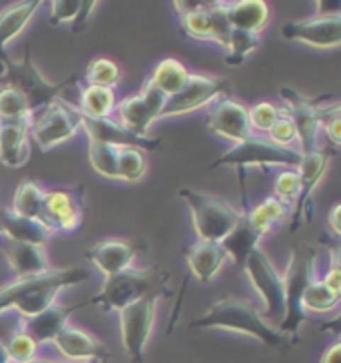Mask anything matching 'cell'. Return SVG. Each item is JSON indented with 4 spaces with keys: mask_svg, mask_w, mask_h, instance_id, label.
Wrapping results in <instances>:
<instances>
[{
    "mask_svg": "<svg viewBox=\"0 0 341 363\" xmlns=\"http://www.w3.org/2000/svg\"><path fill=\"white\" fill-rule=\"evenodd\" d=\"M184 34L198 43H213L212 2L203 0H184L174 2Z\"/></svg>",
    "mask_w": 341,
    "mask_h": 363,
    "instance_id": "26",
    "label": "cell"
},
{
    "mask_svg": "<svg viewBox=\"0 0 341 363\" xmlns=\"http://www.w3.org/2000/svg\"><path fill=\"white\" fill-rule=\"evenodd\" d=\"M148 296H172L170 274L160 267H128L112 278L104 279V286L96 296L88 299V306H100L106 311H120L134 301Z\"/></svg>",
    "mask_w": 341,
    "mask_h": 363,
    "instance_id": "2",
    "label": "cell"
},
{
    "mask_svg": "<svg viewBox=\"0 0 341 363\" xmlns=\"http://www.w3.org/2000/svg\"><path fill=\"white\" fill-rule=\"evenodd\" d=\"M279 112L281 110L274 104H269V102H257L252 108H247V122H250L252 132L256 130L259 134H267L279 118Z\"/></svg>",
    "mask_w": 341,
    "mask_h": 363,
    "instance_id": "43",
    "label": "cell"
},
{
    "mask_svg": "<svg viewBox=\"0 0 341 363\" xmlns=\"http://www.w3.org/2000/svg\"><path fill=\"white\" fill-rule=\"evenodd\" d=\"M184 257L188 269L194 278L198 279L200 284H210L218 272L222 269L225 262H228V254L222 247V244L218 242H203L198 240L196 244L184 250Z\"/></svg>",
    "mask_w": 341,
    "mask_h": 363,
    "instance_id": "23",
    "label": "cell"
},
{
    "mask_svg": "<svg viewBox=\"0 0 341 363\" xmlns=\"http://www.w3.org/2000/svg\"><path fill=\"white\" fill-rule=\"evenodd\" d=\"M340 218H341V203H333L328 214V225L330 230L333 232V235L341 234V225H340Z\"/></svg>",
    "mask_w": 341,
    "mask_h": 363,
    "instance_id": "48",
    "label": "cell"
},
{
    "mask_svg": "<svg viewBox=\"0 0 341 363\" xmlns=\"http://www.w3.org/2000/svg\"><path fill=\"white\" fill-rule=\"evenodd\" d=\"M40 4H43L40 0H26V2H16L0 12V58L6 56L9 44L33 21Z\"/></svg>",
    "mask_w": 341,
    "mask_h": 363,
    "instance_id": "27",
    "label": "cell"
},
{
    "mask_svg": "<svg viewBox=\"0 0 341 363\" xmlns=\"http://www.w3.org/2000/svg\"><path fill=\"white\" fill-rule=\"evenodd\" d=\"M80 130L78 108L66 104L62 98H56L52 104L30 118V134L43 152L52 150L66 140L74 138Z\"/></svg>",
    "mask_w": 341,
    "mask_h": 363,
    "instance_id": "9",
    "label": "cell"
},
{
    "mask_svg": "<svg viewBox=\"0 0 341 363\" xmlns=\"http://www.w3.org/2000/svg\"><path fill=\"white\" fill-rule=\"evenodd\" d=\"M44 190L33 180H24L18 184L14 198H12V212L22 218H34L38 220L40 206H43Z\"/></svg>",
    "mask_w": 341,
    "mask_h": 363,
    "instance_id": "34",
    "label": "cell"
},
{
    "mask_svg": "<svg viewBox=\"0 0 341 363\" xmlns=\"http://www.w3.org/2000/svg\"><path fill=\"white\" fill-rule=\"evenodd\" d=\"M244 274L250 278L257 296L264 301V311H259L262 320L277 328L286 315V296H284V279L269 262L266 252L257 247L245 264Z\"/></svg>",
    "mask_w": 341,
    "mask_h": 363,
    "instance_id": "7",
    "label": "cell"
},
{
    "mask_svg": "<svg viewBox=\"0 0 341 363\" xmlns=\"http://www.w3.org/2000/svg\"><path fill=\"white\" fill-rule=\"evenodd\" d=\"M88 306L86 301L82 303H74V306H62V303H52L48 310L43 313L28 318V320H21V330L26 331L34 342L38 345L43 343H52L54 337L60 333V330L68 323V318L74 313L76 310Z\"/></svg>",
    "mask_w": 341,
    "mask_h": 363,
    "instance_id": "22",
    "label": "cell"
},
{
    "mask_svg": "<svg viewBox=\"0 0 341 363\" xmlns=\"http://www.w3.org/2000/svg\"><path fill=\"white\" fill-rule=\"evenodd\" d=\"M84 218V196L82 188L50 190L44 192L38 220L50 232H76Z\"/></svg>",
    "mask_w": 341,
    "mask_h": 363,
    "instance_id": "14",
    "label": "cell"
},
{
    "mask_svg": "<svg viewBox=\"0 0 341 363\" xmlns=\"http://www.w3.org/2000/svg\"><path fill=\"white\" fill-rule=\"evenodd\" d=\"M228 21L235 30L259 34L269 22V6L264 0H240L228 2Z\"/></svg>",
    "mask_w": 341,
    "mask_h": 363,
    "instance_id": "28",
    "label": "cell"
},
{
    "mask_svg": "<svg viewBox=\"0 0 341 363\" xmlns=\"http://www.w3.org/2000/svg\"><path fill=\"white\" fill-rule=\"evenodd\" d=\"M194 330H224L234 333H244L259 343L274 350H286L294 345L291 340L281 335L276 328L262 320L259 310L254 303L237 298H222L213 301L202 318L190 323Z\"/></svg>",
    "mask_w": 341,
    "mask_h": 363,
    "instance_id": "1",
    "label": "cell"
},
{
    "mask_svg": "<svg viewBox=\"0 0 341 363\" xmlns=\"http://www.w3.org/2000/svg\"><path fill=\"white\" fill-rule=\"evenodd\" d=\"M4 345H6V352H9L12 363H30L38 357V343L21 328L12 333L4 342Z\"/></svg>",
    "mask_w": 341,
    "mask_h": 363,
    "instance_id": "42",
    "label": "cell"
},
{
    "mask_svg": "<svg viewBox=\"0 0 341 363\" xmlns=\"http://www.w3.org/2000/svg\"><path fill=\"white\" fill-rule=\"evenodd\" d=\"M315 257L318 252L309 244H298L289 254L286 274L284 279V296H286V315L276 330L286 335L288 340L298 342L299 325L306 320V311L301 308V298L313 281V272H315Z\"/></svg>",
    "mask_w": 341,
    "mask_h": 363,
    "instance_id": "4",
    "label": "cell"
},
{
    "mask_svg": "<svg viewBox=\"0 0 341 363\" xmlns=\"http://www.w3.org/2000/svg\"><path fill=\"white\" fill-rule=\"evenodd\" d=\"M299 162H301V154L296 148H281L267 138H252L237 142L232 148L224 152L216 162H212L208 168L216 170V168H237L244 170L250 166H262V168H272V166H279V168H288V170H298Z\"/></svg>",
    "mask_w": 341,
    "mask_h": 363,
    "instance_id": "6",
    "label": "cell"
},
{
    "mask_svg": "<svg viewBox=\"0 0 341 363\" xmlns=\"http://www.w3.org/2000/svg\"><path fill=\"white\" fill-rule=\"evenodd\" d=\"M160 299V296H148L118 311L120 342L130 363H144L146 345L154 328L156 308Z\"/></svg>",
    "mask_w": 341,
    "mask_h": 363,
    "instance_id": "8",
    "label": "cell"
},
{
    "mask_svg": "<svg viewBox=\"0 0 341 363\" xmlns=\"http://www.w3.org/2000/svg\"><path fill=\"white\" fill-rule=\"evenodd\" d=\"M331 156H333V152L325 148H318L311 154L301 156V162L298 166L299 192L296 198V206L291 210V222H289L291 232H296L303 222L311 220V198H313V192L318 190L321 178L328 172Z\"/></svg>",
    "mask_w": 341,
    "mask_h": 363,
    "instance_id": "15",
    "label": "cell"
},
{
    "mask_svg": "<svg viewBox=\"0 0 341 363\" xmlns=\"http://www.w3.org/2000/svg\"><path fill=\"white\" fill-rule=\"evenodd\" d=\"M320 363H341V343H331L330 347L323 352V355H321Z\"/></svg>",
    "mask_w": 341,
    "mask_h": 363,
    "instance_id": "49",
    "label": "cell"
},
{
    "mask_svg": "<svg viewBox=\"0 0 341 363\" xmlns=\"http://www.w3.org/2000/svg\"><path fill=\"white\" fill-rule=\"evenodd\" d=\"M0 235L12 240V242H22V244H33V246H46L52 232L34 218H22L16 216L9 208H0Z\"/></svg>",
    "mask_w": 341,
    "mask_h": 363,
    "instance_id": "25",
    "label": "cell"
},
{
    "mask_svg": "<svg viewBox=\"0 0 341 363\" xmlns=\"http://www.w3.org/2000/svg\"><path fill=\"white\" fill-rule=\"evenodd\" d=\"M78 112L88 118H110V114L116 110V94L114 88H102V86H86L80 90L78 100Z\"/></svg>",
    "mask_w": 341,
    "mask_h": 363,
    "instance_id": "31",
    "label": "cell"
},
{
    "mask_svg": "<svg viewBox=\"0 0 341 363\" xmlns=\"http://www.w3.org/2000/svg\"><path fill=\"white\" fill-rule=\"evenodd\" d=\"M138 252V246L130 240H104L94 244L84 256L92 266L104 274V278H112L132 267V262L136 259Z\"/></svg>",
    "mask_w": 341,
    "mask_h": 363,
    "instance_id": "20",
    "label": "cell"
},
{
    "mask_svg": "<svg viewBox=\"0 0 341 363\" xmlns=\"http://www.w3.org/2000/svg\"><path fill=\"white\" fill-rule=\"evenodd\" d=\"M148 170V162L144 152L138 148H120L118 150L116 160V174L118 180L136 184L144 178V174Z\"/></svg>",
    "mask_w": 341,
    "mask_h": 363,
    "instance_id": "38",
    "label": "cell"
},
{
    "mask_svg": "<svg viewBox=\"0 0 341 363\" xmlns=\"http://www.w3.org/2000/svg\"><path fill=\"white\" fill-rule=\"evenodd\" d=\"M321 126H323V132H325L328 140L337 148L341 144L340 106L325 108V114H323V120H321Z\"/></svg>",
    "mask_w": 341,
    "mask_h": 363,
    "instance_id": "46",
    "label": "cell"
},
{
    "mask_svg": "<svg viewBox=\"0 0 341 363\" xmlns=\"http://www.w3.org/2000/svg\"><path fill=\"white\" fill-rule=\"evenodd\" d=\"M341 291L331 289L328 284H323L321 279H313L306 289L303 298H301V308L303 311H313V313H325L337 308L340 303Z\"/></svg>",
    "mask_w": 341,
    "mask_h": 363,
    "instance_id": "35",
    "label": "cell"
},
{
    "mask_svg": "<svg viewBox=\"0 0 341 363\" xmlns=\"http://www.w3.org/2000/svg\"><path fill=\"white\" fill-rule=\"evenodd\" d=\"M0 120H30L26 98L12 86H0Z\"/></svg>",
    "mask_w": 341,
    "mask_h": 363,
    "instance_id": "41",
    "label": "cell"
},
{
    "mask_svg": "<svg viewBox=\"0 0 341 363\" xmlns=\"http://www.w3.org/2000/svg\"><path fill=\"white\" fill-rule=\"evenodd\" d=\"M96 6V0H54L50 2V22L54 26L70 24L72 33H82Z\"/></svg>",
    "mask_w": 341,
    "mask_h": 363,
    "instance_id": "30",
    "label": "cell"
},
{
    "mask_svg": "<svg viewBox=\"0 0 341 363\" xmlns=\"http://www.w3.org/2000/svg\"><path fill=\"white\" fill-rule=\"evenodd\" d=\"M80 128L84 130L90 142L108 144V146H116V148H138L142 152H154L162 146L160 138L136 136L110 118L94 120V118L80 114Z\"/></svg>",
    "mask_w": 341,
    "mask_h": 363,
    "instance_id": "16",
    "label": "cell"
},
{
    "mask_svg": "<svg viewBox=\"0 0 341 363\" xmlns=\"http://www.w3.org/2000/svg\"><path fill=\"white\" fill-rule=\"evenodd\" d=\"M259 242H262V235L257 234L256 230L250 225L244 214L242 220L237 222V225L232 230V234L222 242V247L228 254V259H232L235 266L240 267V272H244L247 259L256 252Z\"/></svg>",
    "mask_w": 341,
    "mask_h": 363,
    "instance_id": "29",
    "label": "cell"
},
{
    "mask_svg": "<svg viewBox=\"0 0 341 363\" xmlns=\"http://www.w3.org/2000/svg\"><path fill=\"white\" fill-rule=\"evenodd\" d=\"M90 363H100V362H90Z\"/></svg>",
    "mask_w": 341,
    "mask_h": 363,
    "instance_id": "52",
    "label": "cell"
},
{
    "mask_svg": "<svg viewBox=\"0 0 341 363\" xmlns=\"http://www.w3.org/2000/svg\"><path fill=\"white\" fill-rule=\"evenodd\" d=\"M208 130L220 136V138L230 140V142H244L252 138V128L247 122V108L242 106L232 98H220L208 112L206 120Z\"/></svg>",
    "mask_w": 341,
    "mask_h": 363,
    "instance_id": "18",
    "label": "cell"
},
{
    "mask_svg": "<svg viewBox=\"0 0 341 363\" xmlns=\"http://www.w3.org/2000/svg\"><path fill=\"white\" fill-rule=\"evenodd\" d=\"M60 289L62 288H56V286L38 289V291H34L30 296H24L22 299H18L9 311H12V313H14L16 318H21V320L34 318V315L43 313L44 310H48L52 303H56V298H58Z\"/></svg>",
    "mask_w": 341,
    "mask_h": 363,
    "instance_id": "37",
    "label": "cell"
},
{
    "mask_svg": "<svg viewBox=\"0 0 341 363\" xmlns=\"http://www.w3.org/2000/svg\"><path fill=\"white\" fill-rule=\"evenodd\" d=\"M262 46V36L256 33H245L232 28L228 44H225L224 62L228 66H240L252 52Z\"/></svg>",
    "mask_w": 341,
    "mask_h": 363,
    "instance_id": "36",
    "label": "cell"
},
{
    "mask_svg": "<svg viewBox=\"0 0 341 363\" xmlns=\"http://www.w3.org/2000/svg\"><path fill=\"white\" fill-rule=\"evenodd\" d=\"M86 84L102 86V88H114L120 80V66L110 58H94L86 68Z\"/></svg>",
    "mask_w": 341,
    "mask_h": 363,
    "instance_id": "40",
    "label": "cell"
},
{
    "mask_svg": "<svg viewBox=\"0 0 341 363\" xmlns=\"http://www.w3.org/2000/svg\"><path fill=\"white\" fill-rule=\"evenodd\" d=\"M76 78L65 80L52 84L48 82L40 70L34 66L33 54H30V44H24V54L21 62H12L9 56L0 58V86H12L21 92L28 102L30 118L43 112L48 104H52L56 98L65 92L68 86H74Z\"/></svg>",
    "mask_w": 341,
    "mask_h": 363,
    "instance_id": "3",
    "label": "cell"
},
{
    "mask_svg": "<svg viewBox=\"0 0 341 363\" xmlns=\"http://www.w3.org/2000/svg\"><path fill=\"white\" fill-rule=\"evenodd\" d=\"M232 92V84L225 78L218 76L190 74L188 82L176 94L166 98V104L162 108L160 120L190 114L194 110L218 102L220 98Z\"/></svg>",
    "mask_w": 341,
    "mask_h": 363,
    "instance_id": "10",
    "label": "cell"
},
{
    "mask_svg": "<svg viewBox=\"0 0 341 363\" xmlns=\"http://www.w3.org/2000/svg\"><path fill=\"white\" fill-rule=\"evenodd\" d=\"M2 252L6 256V262L11 264L12 272L16 274V278L38 276L52 269L43 246L22 244V242H12V240L2 238Z\"/></svg>",
    "mask_w": 341,
    "mask_h": 363,
    "instance_id": "24",
    "label": "cell"
},
{
    "mask_svg": "<svg viewBox=\"0 0 341 363\" xmlns=\"http://www.w3.org/2000/svg\"><path fill=\"white\" fill-rule=\"evenodd\" d=\"M188 78H190V72H188L186 65H181L176 58H166L154 68V72L148 80L160 90L164 96L168 98L176 94L178 90H181L184 84L188 82Z\"/></svg>",
    "mask_w": 341,
    "mask_h": 363,
    "instance_id": "32",
    "label": "cell"
},
{
    "mask_svg": "<svg viewBox=\"0 0 341 363\" xmlns=\"http://www.w3.org/2000/svg\"><path fill=\"white\" fill-rule=\"evenodd\" d=\"M30 363H70V362H54V359H38V357H36V359Z\"/></svg>",
    "mask_w": 341,
    "mask_h": 363,
    "instance_id": "51",
    "label": "cell"
},
{
    "mask_svg": "<svg viewBox=\"0 0 341 363\" xmlns=\"http://www.w3.org/2000/svg\"><path fill=\"white\" fill-rule=\"evenodd\" d=\"M274 192H276L277 200L284 203H291L298 198L299 192V176L298 170H281L276 176V184H274Z\"/></svg>",
    "mask_w": 341,
    "mask_h": 363,
    "instance_id": "45",
    "label": "cell"
},
{
    "mask_svg": "<svg viewBox=\"0 0 341 363\" xmlns=\"http://www.w3.org/2000/svg\"><path fill=\"white\" fill-rule=\"evenodd\" d=\"M118 150L120 148H116V146L98 144V142H90L88 140V160L92 164L94 172H98L104 178H110V180H118Z\"/></svg>",
    "mask_w": 341,
    "mask_h": 363,
    "instance_id": "39",
    "label": "cell"
},
{
    "mask_svg": "<svg viewBox=\"0 0 341 363\" xmlns=\"http://www.w3.org/2000/svg\"><path fill=\"white\" fill-rule=\"evenodd\" d=\"M30 120H0V162L6 168H22L30 158Z\"/></svg>",
    "mask_w": 341,
    "mask_h": 363,
    "instance_id": "21",
    "label": "cell"
},
{
    "mask_svg": "<svg viewBox=\"0 0 341 363\" xmlns=\"http://www.w3.org/2000/svg\"><path fill=\"white\" fill-rule=\"evenodd\" d=\"M267 140L281 146V148H294L291 144L298 142V134H296V128H294V124H291V120L286 112H279L276 124L267 132Z\"/></svg>",
    "mask_w": 341,
    "mask_h": 363,
    "instance_id": "44",
    "label": "cell"
},
{
    "mask_svg": "<svg viewBox=\"0 0 341 363\" xmlns=\"http://www.w3.org/2000/svg\"><path fill=\"white\" fill-rule=\"evenodd\" d=\"M279 96L284 98L286 106H288V114L296 134H298L299 154L306 156L320 148L318 140H320V128L325 108L320 106L318 100H309V98L301 96L294 88H281Z\"/></svg>",
    "mask_w": 341,
    "mask_h": 363,
    "instance_id": "11",
    "label": "cell"
},
{
    "mask_svg": "<svg viewBox=\"0 0 341 363\" xmlns=\"http://www.w3.org/2000/svg\"><path fill=\"white\" fill-rule=\"evenodd\" d=\"M54 347L65 357V362L70 363H104L110 359V352L102 342L88 331L80 330L76 325H68L60 330V333L54 337Z\"/></svg>",
    "mask_w": 341,
    "mask_h": 363,
    "instance_id": "19",
    "label": "cell"
},
{
    "mask_svg": "<svg viewBox=\"0 0 341 363\" xmlns=\"http://www.w3.org/2000/svg\"><path fill=\"white\" fill-rule=\"evenodd\" d=\"M318 14L315 16H340L341 2L340 0H328V2H318Z\"/></svg>",
    "mask_w": 341,
    "mask_h": 363,
    "instance_id": "47",
    "label": "cell"
},
{
    "mask_svg": "<svg viewBox=\"0 0 341 363\" xmlns=\"http://www.w3.org/2000/svg\"><path fill=\"white\" fill-rule=\"evenodd\" d=\"M0 363H12L11 357H9V352H6V345L0 340Z\"/></svg>",
    "mask_w": 341,
    "mask_h": 363,
    "instance_id": "50",
    "label": "cell"
},
{
    "mask_svg": "<svg viewBox=\"0 0 341 363\" xmlns=\"http://www.w3.org/2000/svg\"><path fill=\"white\" fill-rule=\"evenodd\" d=\"M178 196L192 214L194 232L198 235V240H203V242L222 244L244 216L242 212H237L234 206L224 202L222 198L198 192L192 188H180Z\"/></svg>",
    "mask_w": 341,
    "mask_h": 363,
    "instance_id": "5",
    "label": "cell"
},
{
    "mask_svg": "<svg viewBox=\"0 0 341 363\" xmlns=\"http://www.w3.org/2000/svg\"><path fill=\"white\" fill-rule=\"evenodd\" d=\"M90 278V272L82 266L66 267V269H48L38 276H28V278H18L9 286L0 288V313L9 311L24 296H30L34 291L44 288H70V286H80L82 281Z\"/></svg>",
    "mask_w": 341,
    "mask_h": 363,
    "instance_id": "13",
    "label": "cell"
},
{
    "mask_svg": "<svg viewBox=\"0 0 341 363\" xmlns=\"http://www.w3.org/2000/svg\"><path fill=\"white\" fill-rule=\"evenodd\" d=\"M281 36L313 48H335L341 43V16H313L306 21L286 22L281 26Z\"/></svg>",
    "mask_w": 341,
    "mask_h": 363,
    "instance_id": "17",
    "label": "cell"
},
{
    "mask_svg": "<svg viewBox=\"0 0 341 363\" xmlns=\"http://www.w3.org/2000/svg\"><path fill=\"white\" fill-rule=\"evenodd\" d=\"M164 104H166V96L146 78L138 94L126 96L116 104L118 118H120L118 124L136 136H148L150 126L156 120H160Z\"/></svg>",
    "mask_w": 341,
    "mask_h": 363,
    "instance_id": "12",
    "label": "cell"
},
{
    "mask_svg": "<svg viewBox=\"0 0 341 363\" xmlns=\"http://www.w3.org/2000/svg\"><path fill=\"white\" fill-rule=\"evenodd\" d=\"M288 216V203H284L281 200H277L276 196H269L264 202L256 206L252 212L245 214V220L250 222V225L256 230L257 234L267 235L274 232L276 228L284 218Z\"/></svg>",
    "mask_w": 341,
    "mask_h": 363,
    "instance_id": "33",
    "label": "cell"
}]
</instances>
